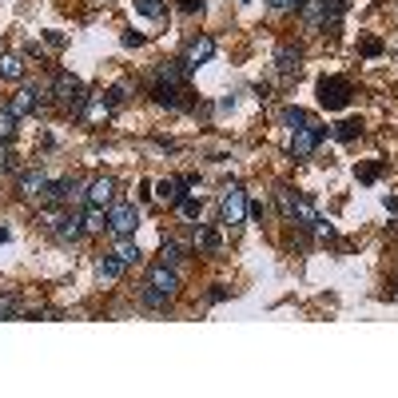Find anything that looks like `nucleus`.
Returning a JSON list of instances; mask_svg holds the SVG:
<instances>
[{
    "label": "nucleus",
    "instance_id": "nucleus-1",
    "mask_svg": "<svg viewBox=\"0 0 398 398\" xmlns=\"http://www.w3.org/2000/svg\"><path fill=\"white\" fill-rule=\"evenodd\" d=\"M52 100H56L60 108H68L72 116H84L88 104H92L84 80H76L72 72H56V80H52Z\"/></svg>",
    "mask_w": 398,
    "mask_h": 398
},
{
    "label": "nucleus",
    "instance_id": "nucleus-2",
    "mask_svg": "<svg viewBox=\"0 0 398 398\" xmlns=\"http://www.w3.org/2000/svg\"><path fill=\"white\" fill-rule=\"evenodd\" d=\"M319 104L338 112V108H347L350 104V80L347 76H323L319 80Z\"/></svg>",
    "mask_w": 398,
    "mask_h": 398
},
{
    "label": "nucleus",
    "instance_id": "nucleus-3",
    "mask_svg": "<svg viewBox=\"0 0 398 398\" xmlns=\"http://www.w3.org/2000/svg\"><path fill=\"white\" fill-rule=\"evenodd\" d=\"M327 128H319L311 120L307 128H298V132H291V160H311L315 151H319V144H323Z\"/></svg>",
    "mask_w": 398,
    "mask_h": 398
},
{
    "label": "nucleus",
    "instance_id": "nucleus-4",
    "mask_svg": "<svg viewBox=\"0 0 398 398\" xmlns=\"http://www.w3.org/2000/svg\"><path fill=\"white\" fill-rule=\"evenodd\" d=\"M219 215H224V224L239 227V224H247V191L239 184H231L224 191V199H219Z\"/></svg>",
    "mask_w": 398,
    "mask_h": 398
},
{
    "label": "nucleus",
    "instance_id": "nucleus-5",
    "mask_svg": "<svg viewBox=\"0 0 398 398\" xmlns=\"http://www.w3.org/2000/svg\"><path fill=\"white\" fill-rule=\"evenodd\" d=\"M136 224H139L136 203H112L108 207V231L112 235H136Z\"/></svg>",
    "mask_w": 398,
    "mask_h": 398
},
{
    "label": "nucleus",
    "instance_id": "nucleus-6",
    "mask_svg": "<svg viewBox=\"0 0 398 398\" xmlns=\"http://www.w3.org/2000/svg\"><path fill=\"white\" fill-rule=\"evenodd\" d=\"M84 203H92V207H112L116 203V179L112 175H96V179L84 187Z\"/></svg>",
    "mask_w": 398,
    "mask_h": 398
},
{
    "label": "nucleus",
    "instance_id": "nucleus-7",
    "mask_svg": "<svg viewBox=\"0 0 398 398\" xmlns=\"http://www.w3.org/2000/svg\"><path fill=\"white\" fill-rule=\"evenodd\" d=\"M84 212H68L56 219V227H52V239L56 243H76V239H84Z\"/></svg>",
    "mask_w": 398,
    "mask_h": 398
},
{
    "label": "nucleus",
    "instance_id": "nucleus-8",
    "mask_svg": "<svg viewBox=\"0 0 398 398\" xmlns=\"http://www.w3.org/2000/svg\"><path fill=\"white\" fill-rule=\"evenodd\" d=\"M191 72H195V68L179 56V60H163L160 68H156V80H160V84H172V88H187Z\"/></svg>",
    "mask_w": 398,
    "mask_h": 398
},
{
    "label": "nucleus",
    "instance_id": "nucleus-9",
    "mask_svg": "<svg viewBox=\"0 0 398 398\" xmlns=\"http://www.w3.org/2000/svg\"><path fill=\"white\" fill-rule=\"evenodd\" d=\"M148 283L156 287V291H163V295L175 298V291H179V271L167 267V263H156V267H148Z\"/></svg>",
    "mask_w": 398,
    "mask_h": 398
},
{
    "label": "nucleus",
    "instance_id": "nucleus-10",
    "mask_svg": "<svg viewBox=\"0 0 398 398\" xmlns=\"http://www.w3.org/2000/svg\"><path fill=\"white\" fill-rule=\"evenodd\" d=\"M215 56V40L212 36H191L184 48V60L191 64V68H199V64H207Z\"/></svg>",
    "mask_w": 398,
    "mask_h": 398
},
{
    "label": "nucleus",
    "instance_id": "nucleus-11",
    "mask_svg": "<svg viewBox=\"0 0 398 398\" xmlns=\"http://www.w3.org/2000/svg\"><path fill=\"white\" fill-rule=\"evenodd\" d=\"M298 64H303V48L298 44H279L275 48V72L279 76H295Z\"/></svg>",
    "mask_w": 398,
    "mask_h": 398
},
{
    "label": "nucleus",
    "instance_id": "nucleus-12",
    "mask_svg": "<svg viewBox=\"0 0 398 398\" xmlns=\"http://www.w3.org/2000/svg\"><path fill=\"white\" fill-rule=\"evenodd\" d=\"M287 219H291V224H298V227H311V231H315V224H319L323 215H319V207H315L307 195H295V203H291V215H287Z\"/></svg>",
    "mask_w": 398,
    "mask_h": 398
},
{
    "label": "nucleus",
    "instance_id": "nucleus-13",
    "mask_svg": "<svg viewBox=\"0 0 398 398\" xmlns=\"http://www.w3.org/2000/svg\"><path fill=\"white\" fill-rule=\"evenodd\" d=\"M44 187H48V175H44V172H36V167L20 172V195L40 199V203H44Z\"/></svg>",
    "mask_w": 398,
    "mask_h": 398
},
{
    "label": "nucleus",
    "instance_id": "nucleus-14",
    "mask_svg": "<svg viewBox=\"0 0 398 398\" xmlns=\"http://www.w3.org/2000/svg\"><path fill=\"white\" fill-rule=\"evenodd\" d=\"M184 88H172V84H160V80H151V100H156V104H160V108H184Z\"/></svg>",
    "mask_w": 398,
    "mask_h": 398
},
{
    "label": "nucleus",
    "instance_id": "nucleus-15",
    "mask_svg": "<svg viewBox=\"0 0 398 398\" xmlns=\"http://www.w3.org/2000/svg\"><path fill=\"white\" fill-rule=\"evenodd\" d=\"M156 199H163L167 207H179V199H184V179H175V175L160 179V184H156Z\"/></svg>",
    "mask_w": 398,
    "mask_h": 398
},
{
    "label": "nucleus",
    "instance_id": "nucleus-16",
    "mask_svg": "<svg viewBox=\"0 0 398 398\" xmlns=\"http://www.w3.org/2000/svg\"><path fill=\"white\" fill-rule=\"evenodd\" d=\"M124 267L128 263L116 255V251H108V255H100V263H96V271H100V279H108V283H116L120 275H124Z\"/></svg>",
    "mask_w": 398,
    "mask_h": 398
},
{
    "label": "nucleus",
    "instance_id": "nucleus-17",
    "mask_svg": "<svg viewBox=\"0 0 398 398\" xmlns=\"http://www.w3.org/2000/svg\"><path fill=\"white\" fill-rule=\"evenodd\" d=\"M8 108H13L16 116L36 112V108H40V104H36V84H25V88H20V92L13 96V104H8Z\"/></svg>",
    "mask_w": 398,
    "mask_h": 398
},
{
    "label": "nucleus",
    "instance_id": "nucleus-18",
    "mask_svg": "<svg viewBox=\"0 0 398 398\" xmlns=\"http://www.w3.org/2000/svg\"><path fill=\"white\" fill-rule=\"evenodd\" d=\"M139 303H144V307H151V311H163V307L172 303V295H163V291H156L151 283H144V287H139Z\"/></svg>",
    "mask_w": 398,
    "mask_h": 398
},
{
    "label": "nucleus",
    "instance_id": "nucleus-19",
    "mask_svg": "<svg viewBox=\"0 0 398 398\" xmlns=\"http://www.w3.org/2000/svg\"><path fill=\"white\" fill-rule=\"evenodd\" d=\"M20 76H25L20 56H16V52H4V56H0V80H20Z\"/></svg>",
    "mask_w": 398,
    "mask_h": 398
},
{
    "label": "nucleus",
    "instance_id": "nucleus-20",
    "mask_svg": "<svg viewBox=\"0 0 398 398\" xmlns=\"http://www.w3.org/2000/svg\"><path fill=\"white\" fill-rule=\"evenodd\" d=\"M116 255L132 267V263H139V243L132 235H116Z\"/></svg>",
    "mask_w": 398,
    "mask_h": 398
},
{
    "label": "nucleus",
    "instance_id": "nucleus-21",
    "mask_svg": "<svg viewBox=\"0 0 398 398\" xmlns=\"http://www.w3.org/2000/svg\"><path fill=\"white\" fill-rule=\"evenodd\" d=\"M104 227H108V212L88 203L84 207V231H104Z\"/></svg>",
    "mask_w": 398,
    "mask_h": 398
},
{
    "label": "nucleus",
    "instance_id": "nucleus-22",
    "mask_svg": "<svg viewBox=\"0 0 398 398\" xmlns=\"http://www.w3.org/2000/svg\"><path fill=\"white\" fill-rule=\"evenodd\" d=\"M195 247L199 251H219V231H215V227H199L195 231Z\"/></svg>",
    "mask_w": 398,
    "mask_h": 398
},
{
    "label": "nucleus",
    "instance_id": "nucleus-23",
    "mask_svg": "<svg viewBox=\"0 0 398 398\" xmlns=\"http://www.w3.org/2000/svg\"><path fill=\"white\" fill-rule=\"evenodd\" d=\"M179 259H184V243H179V239H163V259H160V263L175 267Z\"/></svg>",
    "mask_w": 398,
    "mask_h": 398
},
{
    "label": "nucleus",
    "instance_id": "nucleus-24",
    "mask_svg": "<svg viewBox=\"0 0 398 398\" xmlns=\"http://www.w3.org/2000/svg\"><path fill=\"white\" fill-rule=\"evenodd\" d=\"M283 124H291V132H298V128L311 124V116L303 112V108H283Z\"/></svg>",
    "mask_w": 398,
    "mask_h": 398
},
{
    "label": "nucleus",
    "instance_id": "nucleus-25",
    "mask_svg": "<svg viewBox=\"0 0 398 398\" xmlns=\"http://www.w3.org/2000/svg\"><path fill=\"white\" fill-rule=\"evenodd\" d=\"M199 212H203V199H199V195H184V199H179V215H184V219H199Z\"/></svg>",
    "mask_w": 398,
    "mask_h": 398
},
{
    "label": "nucleus",
    "instance_id": "nucleus-26",
    "mask_svg": "<svg viewBox=\"0 0 398 398\" xmlns=\"http://www.w3.org/2000/svg\"><path fill=\"white\" fill-rule=\"evenodd\" d=\"M16 124H20V116H16L13 108H0V139H8V136H13Z\"/></svg>",
    "mask_w": 398,
    "mask_h": 398
},
{
    "label": "nucleus",
    "instance_id": "nucleus-27",
    "mask_svg": "<svg viewBox=\"0 0 398 398\" xmlns=\"http://www.w3.org/2000/svg\"><path fill=\"white\" fill-rule=\"evenodd\" d=\"M8 315H20V295H16V291H4V295H0V319H8Z\"/></svg>",
    "mask_w": 398,
    "mask_h": 398
},
{
    "label": "nucleus",
    "instance_id": "nucleus-28",
    "mask_svg": "<svg viewBox=\"0 0 398 398\" xmlns=\"http://www.w3.org/2000/svg\"><path fill=\"white\" fill-rule=\"evenodd\" d=\"M362 132V124L359 120H343V124H335V139H343V144H350V139Z\"/></svg>",
    "mask_w": 398,
    "mask_h": 398
},
{
    "label": "nucleus",
    "instance_id": "nucleus-29",
    "mask_svg": "<svg viewBox=\"0 0 398 398\" xmlns=\"http://www.w3.org/2000/svg\"><path fill=\"white\" fill-rule=\"evenodd\" d=\"M136 13L139 16H151V20H160V16H163V0H136Z\"/></svg>",
    "mask_w": 398,
    "mask_h": 398
},
{
    "label": "nucleus",
    "instance_id": "nucleus-30",
    "mask_svg": "<svg viewBox=\"0 0 398 398\" xmlns=\"http://www.w3.org/2000/svg\"><path fill=\"white\" fill-rule=\"evenodd\" d=\"M383 167H386V163H366V167L359 172V179H362V184H374V179L383 175Z\"/></svg>",
    "mask_w": 398,
    "mask_h": 398
},
{
    "label": "nucleus",
    "instance_id": "nucleus-31",
    "mask_svg": "<svg viewBox=\"0 0 398 398\" xmlns=\"http://www.w3.org/2000/svg\"><path fill=\"white\" fill-rule=\"evenodd\" d=\"M275 199H279V207H283V215H291V203H295V195H291V187H279V191H275Z\"/></svg>",
    "mask_w": 398,
    "mask_h": 398
},
{
    "label": "nucleus",
    "instance_id": "nucleus-32",
    "mask_svg": "<svg viewBox=\"0 0 398 398\" xmlns=\"http://www.w3.org/2000/svg\"><path fill=\"white\" fill-rule=\"evenodd\" d=\"M224 298H231V287H224V283H215L212 291H207V303H224Z\"/></svg>",
    "mask_w": 398,
    "mask_h": 398
},
{
    "label": "nucleus",
    "instance_id": "nucleus-33",
    "mask_svg": "<svg viewBox=\"0 0 398 398\" xmlns=\"http://www.w3.org/2000/svg\"><path fill=\"white\" fill-rule=\"evenodd\" d=\"M139 44H144V32L128 28V32H124V48H139Z\"/></svg>",
    "mask_w": 398,
    "mask_h": 398
},
{
    "label": "nucleus",
    "instance_id": "nucleus-34",
    "mask_svg": "<svg viewBox=\"0 0 398 398\" xmlns=\"http://www.w3.org/2000/svg\"><path fill=\"white\" fill-rule=\"evenodd\" d=\"M179 8H184L187 16H195V13H203V0H179Z\"/></svg>",
    "mask_w": 398,
    "mask_h": 398
},
{
    "label": "nucleus",
    "instance_id": "nucleus-35",
    "mask_svg": "<svg viewBox=\"0 0 398 398\" xmlns=\"http://www.w3.org/2000/svg\"><path fill=\"white\" fill-rule=\"evenodd\" d=\"M362 52H366V56H378V52H383V40H362Z\"/></svg>",
    "mask_w": 398,
    "mask_h": 398
},
{
    "label": "nucleus",
    "instance_id": "nucleus-36",
    "mask_svg": "<svg viewBox=\"0 0 398 398\" xmlns=\"http://www.w3.org/2000/svg\"><path fill=\"white\" fill-rule=\"evenodd\" d=\"M267 4H271L275 13H283V8H298V4H303V0H267Z\"/></svg>",
    "mask_w": 398,
    "mask_h": 398
},
{
    "label": "nucleus",
    "instance_id": "nucleus-37",
    "mask_svg": "<svg viewBox=\"0 0 398 398\" xmlns=\"http://www.w3.org/2000/svg\"><path fill=\"white\" fill-rule=\"evenodd\" d=\"M383 207H386L390 215H394V212H398V195H383Z\"/></svg>",
    "mask_w": 398,
    "mask_h": 398
},
{
    "label": "nucleus",
    "instance_id": "nucleus-38",
    "mask_svg": "<svg viewBox=\"0 0 398 398\" xmlns=\"http://www.w3.org/2000/svg\"><path fill=\"white\" fill-rule=\"evenodd\" d=\"M44 40H48L52 48H64V36H60V32H48V36H44Z\"/></svg>",
    "mask_w": 398,
    "mask_h": 398
},
{
    "label": "nucleus",
    "instance_id": "nucleus-39",
    "mask_svg": "<svg viewBox=\"0 0 398 398\" xmlns=\"http://www.w3.org/2000/svg\"><path fill=\"white\" fill-rule=\"evenodd\" d=\"M247 215L251 219H263V203H247Z\"/></svg>",
    "mask_w": 398,
    "mask_h": 398
},
{
    "label": "nucleus",
    "instance_id": "nucleus-40",
    "mask_svg": "<svg viewBox=\"0 0 398 398\" xmlns=\"http://www.w3.org/2000/svg\"><path fill=\"white\" fill-rule=\"evenodd\" d=\"M0 243H8V227H0Z\"/></svg>",
    "mask_w": 398,
    "mask_h": 398
},
{
    "label": "nucleus",
    "instance_id": "nucleus-41",
    "mask_svg": "<svg viewBox=\"0 0 398 398\" xmlns=\"http://www.w3.org/2000/svg\"><path fill=\"white\" fill-rule=\"evenodd\" d=\"M394 298H398V291H394Z\"/></svg>",
    "mask_w": 398,
    "mask_h": 398
}]
</instances>
